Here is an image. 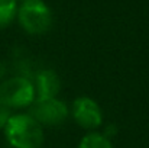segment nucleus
I'll list each match as a JSON object with an SVG mask.
<instances>
[{
  "label": "nucleus",
  "mask_w": 149,
  "mask_h": 148,
  "mask_svg": "<svg viewBox=\"0 0 149 148\" xmlns=\"http://www.w3.org/2000/svg\"><path fill=\"white\" fill-rule=\"evenodd\" d=\"M33 87H35V97L36 99H52L58 95L61 81L55 71L44 70L36 76Z\"/></svg>",
  "instance_id": "6"
},
{
  "label": "nucleus",
  "mask_w": 149,
  "mask_h": 148,
  "mask_svg": "<svg viewBox=\"0 0 149 148\" xmlns=\"http://www.w3.org/2000/svg\"><path fill=\"white\" fill-rule=\"evenodd\" d=\"M22 1H23V3H25V1H33V0H22Z\"/></svg>",
  "instance_id": "10"
},
{
  "label": "nucleus",
  "mask_w": 149,
  "mask_h": 148,
  "mask_svg": "<svg viewBox=\"0 0 149 148\" xmlns=\"http://www.w3.org/2000/svg\"><path fill=\"white\" fill-rule=\"evenodd\" d=\"M78 148H113V145L106 135L91 132V134H87L81 140Z\"/></svg>",
  "instance_id": "8"
},
{
  "label": "nucleus",
  "mask_w": 149,
  "mask_h": 148,
  "mask_svg": "<svg viewBox=\"0 0 149 148\" xmlns=\"http://www.w3.org/2000/svg\"><path fill=\"white\" fill-rule=\"evenodd\" d=\"M72 116L75 122L86 129L97 128L101 125V121H103L100 106L90 97H80L74 102Z\"/></svg>",
  "instance_id": "5"
},
{
  "label": "nucleus",
  "mask_w": 149,
  "mask_h": 148,
  "mask_svg": "<svg viewBox=\"0 0 149 148\" xmlns=\"http://www.w3.org/2000/svg\"><path fill=\"white\" fill-rule=\"evenodd\" d=\"M4 135L13 148H39L44 144L42 126L26 113L10 116L4 125Z\"/></svg>",
  "instance_id": "1"
},
{
  "label": "nucleus",
  "mask_w": 149,
  "mask_h": 148,
  "mask_svg": "<svg viewBox=\"0 0 149 148\" xmlns=\"http://www.w3.org/2000/svg\"><path fill=\"white\" fill-rule=\"evenodd\" d=\"M41 126H55L61 125L67 116L68 109L64 105V102L58 99H35L31 105V113H29Z\"/></svg>",
  "instance_id": "4"
},
{
  "label": "nucleus",
  "mask_w": 149,
  "mask_h": 148,
  "mask_svg": "<svg viewBox=\"0 0 149 148\" xmlns=\"http://www.w3.org/2000/svg\"><path fill=\"white\" fill-rule=\"evenodd\" d=\"M1 73H3V68H1V65H0V77H1Z\"/></svg>",
  "instance_id": "9"
},
{
  "label": "nucleus",
  "mask_w": 149,
  "mask_h": 148,
  "mask_svg": "<svg viewBox=\"0 0 149 148\" xmlns=\"http://www.w3.org/2000/svg\"><path fill=\"white\" fill-rule=\"evenodd\" d=\"M35 99V87L28 79L13 77L0 84V105L7 109L31 106Z\"/></svg>",
  "instance_id": "3"
},
{
  "label": "nucleus",
  "mask_w": 149,
  "mask_h": 148,
  "mask_svg": "<svg viewBox=\"0 0 149 148\" xmlns=\"http://www.w3.org/2000/svg\"><path fill=\"white\" fill-rule=\"evenodd\" d=\"M17 18L22 28L32 35L48 32L52 25V13L42 0L25 1L17 9Z\"/></svg>",
  "instance_id": "2"
},
{
  "label": "nucleus",
  "mask_w": 149,
  "mask_h": 148,
  "mask_svg": "<svg viewBox=\"0 0 149 148\" xmlns=\"http://www.w3.org/2000/svg\"><path fill=\"white\" fill-rule=\"evenodd\" d=\"M17 15V0H0V29L7 28Z\"/></svg>",
  "instance_id": "7"
}]
</instances>
